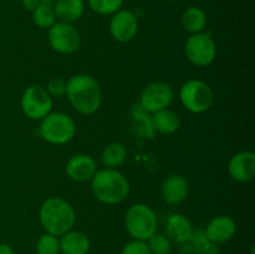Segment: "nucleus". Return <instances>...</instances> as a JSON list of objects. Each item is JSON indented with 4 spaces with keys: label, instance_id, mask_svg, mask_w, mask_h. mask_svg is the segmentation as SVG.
<instances>
[{
    "label": "nucleus",
    "instance_id": "obj_1",
    "mask_svg": "<svg viewBox=\"0 0 255 254\" xmlns=\"http://www.w3.org/2000/svg\"><path fill=\"white\" fill-rule=\"evenodd\" d=\"M66 95L70 104L79 114L92 115L101 106V87L96 79L90 75L77 74L70 77Z\"/></svg>",
    "mask_w": 255,
    "mask_h": 254
},
{
    "label": "nucleus",
    "instance_id": "obj_2",
    "mask_svg": "<svg viewBox=\"0 0 255 254\" xmlns=\"http://www.w3.org/2000/svg\"><path fill=\"white\" fill-rule=\"evenodd\" d=\"M91 191L101 203L119 204L128 197L129 182L117 169H97L91 179Z\"/></svg>",
    "mask_w": 255,
    "mask_h": 254
},
{
    "label": "nucleus",
    "instance_id": "obj_3",
    "mask_svg": "<svg viewBox=\"0 0 255 254\" xmlns=\"http://www.w3.org/2000/svg\"><path fill=\"white\" fill-rule=\"evenodd\" d=\"M40 223L46 233L61 237L74 227L76 216L71 204L60 197H50L40 207Z\"/></svg>",
    "mask_w": 255,
    "mask_h": 254
},
{
    "label": "nucleus",
    "instance_id": "obj_4",
    "mask_svg": "<svg viewBox=\"0 0 255 254\" xmlns=\"http://www.w3.org/2000/svg\"><path fill=\"white\" fill-rule=\"evenodd\" d=\"M157 223L158 222L153 209L143 203H137L129 207L125 217L127 232L137 241H148L156 233Z\"/></svg>",
    "mask_w": 255,
    "mask_h": 254
},
{
    "label": "nucleus",
    "instance_id": "obj_5",
    "mask_svg": "<svg viewBox=\"0 0 255 254\" xmlns=\"http://www.w3.org/2000/svg\"><path fill=\"white\" fill-rule=\"evenodd\" d=\"M76 133V124L65 112H50L41 120L40 134L52 144H65L71 141Z\"/></svg>",
    "mask_w": 255,
    "mask_h": 254
},
{
    "label": "nucleus",
    "instance_id": "obj_6",
    "mask_svg": "<svg viewBox=\"0 0 255 254\" xmlns=\"http://www.w3.org/2000/svg\"><path fill=\"white\" fill-rule=\"evenodd\" d=\"M182 105L192 114H202L213 105L214 95L211 86L202 80H188L179 90Z\"/></svg>",
    "mask_w": 255,
    "mask_h": 254
},
{
    "label": "nucleus",
    "instance_id": "obj_7",
    "mask_svg": "<svg viewBox=\"0 0 255 254\" xmlns=\"http://www.w3.org/2000/svg\"><path fill=\"white\" fill-rule=\"evenodd\" d=\"M184 54L189 62L198 67H206L216 59V42L209 32L192 34L184 44Z\"/></svg>",
    "mask_w": 255,
    "mask_h": 254
},
{
    "label": "nucleus",
    "instance_id": "obj_8",
    "mask_svg": "<svg viewBox=\"0 0 255 254\" xmlns=\"http://www.w3.org/2000/svg\"><path fill=\"white\" fill-rule=\"evenodd\" d=\"M21 110L31 120H42L52 110V97L41 85H31L21 96Z\"/></svg>",
    "mask_w": 255,
    "mask_h": 254
},
{
    "label": "nucleus",
    "instance_id": "obj_9",
    "mask_svg": "<svg viewBox=\"0 0 255 254\" xmlns=\"http://www.w3.org/2000/svg\"><path fill=\"white\" fill-rule=\"evenodd\" d=\"M50 46L59 54H72L81 44V36L76 27L67 22L56 21L47 34Z\"/></svg>",
    "mask_w": 255,
    "mask_h": 254
},
{
    "label": "nucleus",
    "instance_id": "obj_10",
    "mask_svg": "<svg viewBox=\"0 0 255 254\" xmlns=\"http://www.w3.org/2000/svg\"><path fill=\"white\" fill-rule=\"evenodd\" d=\"M173 100V89L163 81H154L147 85L141 92L139 102L141 107L149 114L168 109Z\"/></svg>",
    "mask_w": 255,
    "mask_h": 254
},
{
    "label": "nucleus",
    "instance_id": "obj_11",
    "mask_svg": "<svg viewBox=\"0 0 255 254\" xmlns=\"http://www.w3.org/2000/svg\"><path fill=\"white\" fill-rule=\"evenodd\" d=\"M137 31H138V20L132 11L120 9L112 15L110 20V32L116 41H131L136 36Z\"/></svg>",
    "mask_w": 255,
    "mask_h": 254
},
{
    "label": "nucleus",
    "instance_id": "obj_12",
    "mask_svg": "<svg viewBox=\"0 0 255 254\" xmlns=\"http://www.w3.org/2000/svg\"><path fill=\"white\" fill-rule=\"evenodd\" d=\"M232 178L241 183L251 182L255 176V153L252 151H242L234 154L228 164Z\"/></svg>",
    "mask_w": 255,
    "mask_h": 254
},
{
    "label": "nucleus",
    "instance_id": "obj_13",
    "mask_svg": "<svg viewBox=\"0 0 255 254\" xmlns=\"http://www.w3.org/2000/svg\"><path fill=\"white\" fill-rule=\"evenodd\" d=\"M96 172V161L86 153L75 154L66 163V174L75 182L91 181Z\"/></svg>",
    "mask_w": 255,
    "mask_h": 254
},
{
    "label": "nucleus",
    "instance_id": "obj_14",
    "mask_svg": "<svg viewBox=\"0 0 255 254\" xmlns=\"http://www.w3.org/2000/svg\"><path fill=\"white\" fill-rule=\"evenodd\" d=\"M237 232V224L234 219L229 216L214 217L207 224L204 233L207 238L216 244H223L231 241Z\"/></svg>",
    "mask_w": 255,
    "mask_h": 254
},
{
    "label": "nucleus",
    "instance_id": "obj_15",
    "mask_svg": "<svg viewBox=\"0 0 255 254\" xmlns=\"http://www.w3.org/2000/svg\"><path fill=\"white\" fill-rule=\"evenodd\" d=\"M161 192L166 203L176 206L188 197L189 183L181 174H171L162 183Z\"/></svg>",
    "mask_w": 255,
    "mask_h": 254
},
{
    "label": "nucleus",
    "instance_id": "obj_16",
    "mask_svg": "<svg viewBox=\"0 0 255 254\" xmlns=\"http://www.w3.org/2000/svg\"><path fill=\"white\" fill-rule=\"evenodd\" d=\"M193 233V227L187 217L183 214L173 213L166 222V236L172 242L183 244L187 243Z\"/></svg>",
    "mask_w": 255,
    "mask_h": 254
},
{
    "label": "nucleus",
    "instance_id": "obj_17",
    "mask_svg": "<svg viewBox=\"0 0 255 254\" xmlns=\"http://www.w3.org/2000/svg\"><path fill=\"white\" fill-rule=\"evenodd\" d=\"M129 117H131L132 129L136 136L144 139L153 138L156 131H154L152 116L149 112L142 109L139 104H136L132 106L131 111H129Z\"/></svg>",
    "mask_w": 255,
    "mask_h": 254
},
{
    "label": "nucleus",
    "instance_id": "obj_18",
    "mask_svg": "<svg viewBox=\"0 0 255 254\" xmlns=\"http://www.w3.org/2000/svg\"><path fill=\"white\" fill-rule=\"evenodd\" d=\"M60 252L62 254H87L90 251L89 237L79 231H69L60 237Z\"/></svg>",
    "mask_w": 255,
    "mask_h": 254
},
{
    "label": "nucleus",
    "instance_id": "obj_19",
    "mask_svg": "<svg viewBox=\"0 0 255 254\" xmlns=\"http://www.w3.org/2000/svg\"><path fill=\"white\" fill-rule=\"evenodd\" d=\"M54 11L59 21L72 24L84 14L85 1L84 0H56L54 2Z\"/></svg>",
    "mask_w": 255,
    "mask_h": 254
},
{
    "label": "nucleus",
    "instance_id": "obj_20",
    "mask_svg": "<svg viewBox=\"0 0 255 254\" xmlns=\"http://www.w3.org/2000/svg\"><path fill=\"white\" fill-rule=\"evenodd\" d=\"M152 122H153L154 131L162 134H172L178 131L181 127V120L178 115L168 109L154 112L152 116Z\"/></svg>",
    "mask_w": 255,
    "mask_h": 254
},
{
    "label": "nucleus",
    "instance_id": "obj_21",
    "mask_svg": "<svg viewBox=\"0 0 255 254\" xmlns=\"http://www.w3.org/2000/svg\"><path fill=\"white\" fill-rule=\"evenodd\" d=\"M207 24H208V17L206 11L199 6H188L182 14V25L186 31L191 34L204 31Z\"/></svg>",
    "mask_w": 255,
    "mask_h": 254
},
{
    "label": "nucleus",
    "instance_id": "obj_22",
    "mask_svg": "<svg viewBox=\"0 0 255 254\" xmlns=\"http://www.w3.org/2000/svg\"><path fill=\"white\" fill-rule=\"evenodd\" d=\"M31 19L36 26L50 29L57 20L52 0H40V4L31 11Z\"/></svg>",
    "mask_w": 255,
    "mask_h": 254
},
{
    "label": "nucleus",
    "instance_id": "obj_23",
    "mask_svg": "<svg viewBox=\"0 0 255 254\" xmlns=\"http://www.w3.org/2000/svg\"><path fill=\"white\" fill-rule=\"evenodd\" d=\"M127 158V151L126 147L119 142H114V143L107 144L102 151V163H104L105 168H114L116 169L117 167L121 166Z\"/></svg>",
    "mask_w": 255,
    "mask_h": 254
},
{
    "label": "nucleus",
    "instance_id": "obj_24",
    "mask_svg": "<svg viewBox=\"0 0 255 254\" xmlns=\"http://www.w3.org/2000/svg\"><path fill=\"white\" fill-rule=\"evenodd\" d=\"M90 9L100 15H114L122 7L124 0H87Z\"/></svg>",
    "mask_w": 255,
    "mask_h": 254
},
{
    "label": "nucleus",
    "instance_id": "obj_25",
    "mask_svg": "<svg viewBox=\"0 0 255 254\" xmlns=\"http://www.w3.org/2000/svg\"><path fill=\"white\" fill-rule=\"evenodd\" d=\"M37 254H59L60 253V239L54 234L45 233L39 237L36 241Z\"/></svg>",
    "mask_w": 255,
    "mask_h": 254
},
{
    "label": "nucleus",
    "instance_id": "obj_26",
    "mask_svg": "<svg viewBox=\"0 0 255 254\" xmlns=\"http://www.w3.org/2000/svg\"><path fill=\"white\" fill-rule=\"evenodd\" d=\"M151 254H171L172 253V241L164 234L154 233L147 241Z\"/></svg>",
    "mask_w": 255,
    "mask_h": 254
},
{
    "label": "nucleus",
    "instance_id": "obj_27",
    "mask_svg": "<svg viewBox=\"0 0 255 254\" xmlns=\"http://www.w3.org/2000/svg\"><path fill=\"white\" fill-rule=\"evenodd\" d=\"M187 243H191L192 248H193V251L197 254H207L212 242L207 238L204 231L197 229V231H193L191 238H189V241Z\"/></svg>",
    "mask_w": 255,
    "mask_h": 254
},
{
    "label": "nucleus",
    "instance_id": "obj_28",
    "mask_svg": "<svg viewBox=\"0 0 255 254\" xmlns=\"http://www.w3.org/2000/svg\"><path fill=\"white\" fill-rule=\"evenodd\" d=\"M66 80H64L62 77H52V79L49 80L45 89L47 90L51 97H61L66 95Z\"/></svg>",
    "mask_w": 255,
    "mask_h": 254
},
{
    "label": "nucleus",
    "instance_id": "obj_29",
    "mask_svg": "<svg viewBox=\"0 0 255 254\" xmlns=\"http://www.w3.org/2000/svg\"><path fill=\"white\" fill-rule=\"evenodd\" d=\"M121 254H151V252H149L147 242L133 239V241L125 244Z\"/></svg>",
    "mask_w": 255,
    "mask_h": 254
},
{
    "label": "nucleus",
    "instance_id": "obj_30",
    "mask_svg": "<svg viewBox=\"0 0 255 254\" xmlns=\"http://www.w3.org/2000/svg\"><path fill=\"white\" fill-rule=\"evenodd\" d=\"M39 4L40 0H22V5H24L25 9L29 10V11H32Z\"/></svg>",
    "mask_w": 255,
    "mask_h": 254
},
{
    "label": "nucleus",
    "instance_id": "obj_31",
    "mask_svg": "<svg viewBox=\"0 0 255 254\" xmlns=\"http://www.w3.org/2000/svg\"><path fill=\"white\" fill-rule=\"evenodd\" d=\"M0 254H14V249L6 243L0 244Z\"/></svg>",
    "mask_w": 255,
    "mask_h": 254
}]
</instances>
